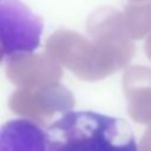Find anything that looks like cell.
I'll list each match as a JSON object with an SVG mask.
<instances>
[{
  "label": "cell",
  "mask_w": 151,
  "mask_h": 151,
  "mask_svg": "<svg viewBox=\"0 0 151 151\" xmlns=\"http://www.w3.org/2000/svg\"><path fill=\"white\" fill-rule=\"evenodd\" d=\"M46 151H138V146L125 120L68 111L46 129Z\"/></svg>",
  "instance_id": "6da1fadb"
},
{
  "label": "cell",
  "mask_w": 151,
  "mask_h": 151,
  "mask_svg": "<svg viewBox=\"0 0 151 151\" xmlns=\"http://www.w3.org/2000/svg\"><path fill=\"white\" fill-rule=\"evenodd\" d=\"M42 29V19L22 1L0 0V47L5 55L37 50Z\"/></svg>",
  "instance_id": "7a4b0ae2"
},
{
  "label": "cell",
  "mask_w": 151,
  "mask_h": 151,
  "mask_svg": "<svg viewBox=\"0 0 151 151\" xmlns=\"http://www.w3.org/2000/svg\"><path fill=\"white\" fill-rule=\"evenodd\" d=\"M0 151H46V130L25 118L0 126Z\"/></svg>",
  "instance_id": "3957f363"
},
{
  "label": "cell",
  "mask_w": 151,
  "mask_h": 151,
  "mask_svg": "<svg viewBox=\"0 0 151 151\" xmlns=\"http://www.w3.org/2000/svg\"><path fill=\"white\" fill-rule=\"evenodd\" d=\"M138 151H151V126L144 133V136L140 140Z\"/></svg>",
  "instance_id": "277c9868"
}]
</instances>
